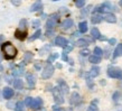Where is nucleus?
<instances>
[{
  "label": "nucleus",
  "mask_w": 122,
  "mask_h": 111,
  "mask_svg": "<svg viewBox=\"0 0 122 111\" xmlns=\"http://www.w3.org/2000/svg\"><path fill=\"white\" fill-rule=\"evenodd\" d=\"M1 49H2V53L5 54V57L7 59H12L15 58L16 55H17V48L14 46V45L7 42V43H2L1 45Z\"/></svg>",
  "instance_id": "f257e3e1"
},
{
  "label": "nucleus",
  "mask_w": 122,
  "mask_h": 111,
  "mask_svg": "<svg viewBox=\"0 0 122 111\" xmlns=\"http://www.w3.org/2000/svg\"><path fill=\"white\" fill-rule=\"evenodd\" d=\"M59 20V16L57 14H53V15L49 16V18L47 19L46 21V29H54L57 24H58Z\"/></svg>",
  "instance_id": "f03ea898"
},
{
  "label": "nucleus",
  "mask_w": 122,
  "mask_h": 111,
  "mask_svg": "<svg viewBox=\"0 0 122 111\" xmlns=\"http://www.w3.org/2000/svg\"><path fill=\"white\" fill-rule=\"evenodd\" d=\"M107 75L112 79H122V70L115 66H110L107 69Z\"/></svg>",
  "instance_id": "7ed1b4c3"
},
{
  "label": "nucleus",
  "mask_w": 122,
  "mask_h": 111,
  "mask_svg": "<svg viewBox=\"0 0 122 111\" xmlns=\"http://www.w3.org/2000/svg\"><path fill=\"white\" fill-rule=\"evenodd\" d=\"M54 70H55V67L52 65V63H47L46 64V66L44 67L43 72H41V78L44 79V80L49 79L53 74H54Z\"/></svg>",
  "instance_id": "20e7f679"
},
{
  "label": "nucleus",
  "mask_w": 122,
  "mask_h": 111,
  "mask_svg": "<svg viewBox=\"0 0 122 111\" xmlns=\"http://www.w3.org/2000/svg\"><path fill=\"white\" fill-rule=\"evenodd\" d=\"M53 94H54V100H55L56 103H58V104L64 103L63 93H62L61 91H59L58 86H56V88H54V90H53Z\"/></svg>",
  "instance_id": "39448f33"
},
{
  "label": "nucleus",
  "mask_w": 122,
  "mask_h": 111,
  "mask_svg": "<svg viewBox=\"0 0 122 111\" xmlns=\"http://www.w3.org/2000/svg\"><path fill=\"white\" fill-rule=\"evenodd\" d=\"M54 44H55L56 46H58V47H63L64 48L67 44H68V41L63 36H57L55 38V41H54Z\"/></svg>",
  "instance_id": "423d86ee"
},
{
  "label": "nucleus",
  "mask_w": 122,
  "mask_h": 111,
  "mask_svg": "<svg viewBox=\"0 0 122 111\" xmlns=\"http://www.w3.org/2000/svg\"><path fill=\"white\" fill-rule=\"evenodd\" d=\"M41 107H43V100H41V98L33 99V102H31V104H30V108H31L34 111L39 110Z\"/></svg>",
  "instance_id": "0eeeda50"
},
{
  "label": "nucleus",
  "mask_w": 122,
  "mask_h": 111,
  "mask_svg": "<svg viewBox=\"0 0 122 111\" xmlns=\"http://www.w3.org/2000/svg\"><path fill=\"white\" fill-rule=\"evenodd\" d=\"M102 19L105 20L107 22H110V24H114L117 22V17H115L114 14H112V12H107L104 16H102Z\"/></svg>",
  "instance_id": "6e6552de"
},
{
  "label": "nucleus",
  "mask_w": 122,
  "mask_h": 111,
  "mask_svg": "<svg viewBox=\"0 0 122 111\" xmlns=\"http://www.w3.org/2000/svg\"><path fill=\"white\" fill-rule=\"evenodd\" d=\"M26 79H27L28 86H29L30 89H34V88H35V84H36V78H35V75L31 73H27Z\"/></svg>",
  "instance_id": "1a4fd4ad"
},
{
  "label": "nucleus",
  "mask_w": 122,
  "mask_h": 111,
  "mask_svg": "<svg viewBox=\"0 0 122 111\" xmlns=\"http://www.w3.org/2000/svg\"><path fill=\"white\" fill-rule=\"evenodd\" d=\"M58 89H59L61 92L63 93V94H67L68 91H70L67 83L65 81H63V80H58Z\"/></svg>",
  "instance_id": "9d476101"
},
{
  "label": "nucleus",
  "mask_w": 122,
  "mask_h": 111,
  "mask_svg": "<svg viewBox=\"0 0 122 111\" xmlns=\"http://www.w3.org/2000/svg\"><path fill=\"white\" fill-rule=\"evenodd\" d=\"M15 37L19 41H24V39H26L27 37V32L22 29H17L15 33Z\"/></svg>",
  "instance_id": "9b49d317"
},
{
  "label": "nucleus",
  "mask_w": 122,
  "mask_h": 111,
  "mask_svg": "<svg viewBox=\"0 0 122 111\" xmlns=\"http://www.w3.org/2000/svg\"><path fill=\"white\" fill-rule=\"evenodd\" d=\"M2 95H4L5 99H7V100H9V99H11L12 96H14V90L10 89V88H5L4 90H2Z\"/></svg>",
  "instance_id": "f8f14e48"
},
{
  "label": "nucleus",
  "mask_w": 122,
  "mask_h": 111,
  "mask_svg": "<svg viewBox=\"0 0 122 111\" xmlns=\"http://www.w3.org/2000/svg\"><path fill=\"white\" fill-rule=\"evenodd\" d=\"M73 26H74V21H73V19H71V18H66L62 22V28L63 29H70Z\"/></svg>",
  "instance_id": "ddd939ff"
},
{
  "label": "nucleus",
  "mask_w": 122,
  "mask_h": 111,
  "mask_svg": "<svg viewBox=\"0 0 122 111\" xmlns=\"http://www.w3.org/2000/svg\"><path fill=\"white\" fill-rule=\"evenodd\" d=\"M41 8H43V2H41V0H37V1L34 2L33 6L30 7V11H31V12H35V11L41 10Z\"/></svg>",
  "instance_id": "4468645a"
},
{
  "label": "nucleus",
  "mask_w": 122,
  "mask_h": 111,
  "mask_svg": "<svg viewBox=\"0 0 122 111\" xmlns=\"http://www.w3.org/2000/svg\"><path fill=\"white\" fill-rule=\"evenodd\" d=\"M91 21L92 24H100L102 21V15L101 14H93V16L91 17Z\"/></svg>",
  "instance_id": "2eb2a0df"
},
{
  "label": "nucleus",
  "mask_w": 122,
  "mask_h": 111,
  "mask_svg": "<svg viewBox=\"0 0 122 111\" xmlns=\"http://www.w3.org/2000/svg\"><path fill=\"white\" fill-rule=\"evenodd\" d=\"M101 36V33H100V30L97 29L96 27H93L92 29H91V37H92L93 39L95 41V39H99Z\"/></svg>",
  "instance_id": "dca6fc26"
},
{
  "label": "nucleus",
  "mask_w": 122,
  "mask_h": 111,
  "mask_svg": "<svg viewBox=\"0 0 122 111\" xmlns=\"http://www.w3.org/2000/svg\"><path fill=\"white\" fill-rule=\"evenodd\" d=\"M75 44H76V46H78V47H86V46L90 44V42L87 41V39H85V38H80V39L76 41Z\"/></svg>",
  "instance_id": "f3484780"
},
{
  "label": "nucleus",
  "mask_w": 122,
  "mask_h": 111,
  "mask_svg": "<svg viewBox=\"0 0 122 111\" xmlns=\"http://www.w3.org/2000/svg\"><path fill=\"white\" fill-rule=\"evenodd\" d=\"M119 56H122V43L118 44V46L115 47L114 52H113V58H117Z\"/></svg>",
  "instance_id": "a211bd4d"
},
{
  "label": "nucleus",
  "mask_w": 122,
  "mask_h": 111,
  "mask_svg": "<svg viewBox=\"0 0 122 111\" xmlns=\"http://www.w3.org/2000/svg\"><path fill=\"white\" fill-rule=\"evenodd\" d=\"M81 101V96H80V94L76 92L72 93V98H71V103L72 104H77L78 102Z\"/></svg>",
  "instance_id": "6ab92c4d"
},
{
  "label": "nucleus",
  "mask_w": 122,
  "mask_h": 111,
  "mask_svg": "<svg viewBox=\"0 0 122 111\" xmlns=\"http://www.w3.org/2000/svg\"><path fill=\"white\" fill-rule=\"evenodd\" d=\"M24 65H25V63H21L19 65V69L12 71V75H15V76H20V75H22V74H24Z\"/></svg>",
  "instance_id": "aec40b11"
},
{
  "label": "nucleus",
  "mask_w": 122,
  "mask_h": 111,
  "mask_svg": "<svg viewBox=\"0 0 122 111\" xmlns=\"http://www.w3.org/2000/svg\"><path fill=\"white\" fill-rule=\"evenodd\" d=\"M90 75H91V78H96L99 74H100V67L99 66H92V69H91V71H90Z\"/></svg>",
  "instance_id": "412c9836"
},
{
  "label": "nucleus",
  "mask_w": 122,
  "mask_h": 111,
  "mask_svg": "<svg viewBox=\"0 0 122 111\" xmlns=\"http://www.w3.org/2000/svg\"><path fill=\"white\" fill-rule=\"evenodd\" d=\"M78 30H80V33L82 34H85L87 32V22L86 21H82L78 24Z\"/></svg>",
  "instance_id": "4be33fe9"
},
{
  "label": "nucleus",
  "mask_w": 122,
  "mask_h": 111,
  "mask_svg": "<svg viewBox=\"0 0 122 111\" xmlns=\"http://www.w3.org/2000/svg\"><path fill=\"white\" fill-rule=\"evenodd\" d=\"M14 88L17 90H22L24 89V83H22V80L20 79H16L14 81Z\"/></svg>",
  "instance_id": "5701e85b"
},
{
  "label": "nucleus",
  "mask_w": 122,
  "mask_h": 111,
  "mask_svg": "<svg viewBox=\"0 0 122 111\" xmlns=\"http://www.w3.org/2000/svg\"><path fill=\"white\" fill-rule=\"evenodd\" d=\"M89 61H90V63H92V64H94V65H95V64H99L101 62V57H100V56H96V55H94V54H93V55H91L89 57Z\"/></svg>",
  "instance_id": "b1692460"
},
{
  "label": "nucleus",
  "mask_w": 122,
  "mask_h": 111,
  "mask_svg": "<svg viewBox=\"0 0 122 111\" xmlns=\"http://www.w3.org/2000/svg\"><path fill=\"white\" fill-rule=\"evenodd\" d=\"M34 55H33V53H30V52H26L25 53V55H24V63L27 64V63H29V62H31V59H33Z\"/></svg>",
  "instance_id": "393cba45"
},
{
  "label": "nucleus",
  "mask_w": 122,
  "mask_h": 111,
  "mask_svg": "<svg viewBox=\"0 0 122 111\" xmlns=\"http://www.w3.org/2000/svg\"><path fill=\"white\" fill-rule=\"evenodd\" d=\"M41 35V29H37L36 30V33L34 34L33 36H30L29 37V41H35V39H37V38H39Z\"/></svg>",
  "instance_id": "a878e982"
},
{
  "label": "nucleus",
  "mask_w": 122,
  "mask_h": 111,
  "mask_svg": "<svg viewBox=\"0 0 122 111\" xmlns=\"http://www.w3.org/2000/svg\"><path fill=\"white\" fill-rule=\"evenodd\" d=\"M15 106H16V107H15V110L16 111H22V110H24V102H21V101H18Z\"/></svg>",
  "instance_id": "bb28decb"
},
{
  "label": "nucleus",
  "mask_w": 122,
  "mask_h": 111,
  "mask_svg": "<svg viewBox=\"0 0 122 111\" xmlns=\"http://www.w3.org/2000/svg\"><path fill=\"white\" fill-rule=\"evenodd\" d=\"M56 58H58V54L57 53H53L52 55L48 57V59H47V63H52V62H54Z\"/></svg>",
  "instance_id": "cd10ccee"
},
{
  "label": "nucleus",
  "mask_w": 122,
  "mask_h": 111,
  "mask_svg": "<svg viewBox=\"0 0 122 111\" xmlns=\"http://www.w3.org/2000/svg\"><path fill=\"white\" fill-rule=\"evenodd\" d=\"M120 98H121V93L119 92V91L114 92V93H113V95H112V99H113V101H114V102H118V101L120 100Z\"/></svg>",
  "instance_id": "c85d7f7f"
},
{
  "label": "nucleus",
  "mask_w": 122,
  "mask_h": 111,
  "mask_svg": "<svg viewBox=\"0 0 122 111\" xmlns=\"http://www.w3.org/2000/svg\"><path fill=\"white\" fill-rule=\"evenodd\" d=\"M91 6H89V7H86L85 9H83L82 10V12H81V16H82V18H84V16H87L89 15V12H90V10H91Z\"/></svg>",
  "instance_id": "c756f323"
},
{
  "label": "nucleus",
  "mask_w": 122,
  "mask_h": 111,
  "mask_svg": "<svg viewBox=\"0 0 122 111\" xmlns=\"http://www.w3.org/2000/svg\"><path fill=\"white\" fill-rule=\"evenodd\" d=\"M75 6L77 8H83L85 6V0H75Z\"/></svg>",
  "instance_id": "7c9ffc66"
},
{
  "label": "nucleus",
  "mask_w": 122,
  "mask_h": 111,
  "mask_svg": "<svg viewBox=\"0 0 122 111\" xmlns=\"http://www.w3.org/2000/svg\"><path fill=\"white\" fill-rule=\"evenodd\" d=\"M27 27V20L26 19H21L19 21V29H25Z\"/></svg>",
  "instance_id": "2f4dec72"
},
{
  "label": "nucleus",
  "mask_w": 122,
  "mask_h": 111,
  "mask_svg": "<svg viewBox=\"0 0 122 111\" xmlns=\"http://www.w3.org/2000/svg\"><path fill=\"white\" fill-rule=\"evenodd\" d=\"M93 53H94V55L100 56V57H101V55H103V51H102L100 47H95L94 51H93Z\"/></svg>",
  "instance_id": "473e14b6"
},
{
  "label": "nucleus",
  "mask_w": 122,
  "mask_h": 111,
  "mask_svg": "<svg viewBox=\"0 0 122 111\" xmlns=\"http://www.w3.org/2000/svg\"><path fill=\"white\" fill-rule=\"evenodd\" d=\"M86 82H87V85H89L90 89H92L93 88V83H92V80H91V75L89 73L86 74Z\"/></svg>",
  "instance_id": "72a5a7b5"
},
{
  "label": "nucleus",
  "mask_w": 122,
  "mask_h": 111,
  "mask_svg": "<svg viewBox=\"0 0 122 111\" xmlns=\"http://www.w3.org/2000/svg\"><path fill=\"white\" fill-rule=\"evenodd\" d=\"M31 26H33L34 28H39V26H41V20H38V19L33 20V22H31Z\"/></svg>",
  "instance_id": "f704fd0d"
},
{
  "label": "nucleus",
  "mask_w": 122,
  "mask_h": 111,
  "mask_svg": "<svg viewBox=\"0 0 122 111\" xmlns=\"http://www.w3.org/2000/svg\"><path fill=\"white\" fill-rule=\"evenodd\" d=\"M31 102H33V98H30V96H27L26 100H25V102H24V104H26L27 107H30Z\"/></svg>",
  "instance_id": "c9c22d12"
},
{
  "label": "nucleus",
  "mask_w": 122,
  "mask_h": 111,
  "mask_svg": "<svg viewBox=\"0 0 122 111\" xmlns=\"http://www.w3.org/2000/svg\"><path fill=\"white\" fill-rule=\"evenodd\" d=\"M87 111H99V109H97V107H96L95 104L92 103L89 108H87Z\"/></svg>",
  "instance_id": "e433bc0d"
},
{
  "label": "nucleus",
  "mask_w": 122,
  "mask_h": 111,
  "mask_svg": "<svg viewBox=\"0 0 122 111\" xmlns=\"http://www.w3.org/2000/svg\"><path fill=\"white\" fill-rule=\"evenodd\" d=\"M80 53H81V55H82V56H87V55L90 54V51L87 49V48H84V49H82V51H81Z\"/></svg>",
  "instance_id": "4c0bfd02"
},
{
  "label": "nucleus",
  "mask_w": 122,
  "mask_h": 111,
  "mask_svg": "<svg viewBox=\"0 0 122 111\" xmlns=\"http://www.w3.org/2000/svg\"><path fill=\"white\" fill-rule=\"evenodd\" d=\"M72 49H73V46H71V45L67 44L66 46L64 47V52H65V53H68V52H71Z\"/></svg>",
  "instance_id": "58836bf2"
},
{
  "label": "nucleus",
  "mask_w": 122,
  "mask_h": 111,
  "mask_svg": "<svg viewBox=\"0 0 122 111\" xmlns=\"http://www.w3.org/2000/svg\"><path fill=\"white\" fill-rule=\"evenodd\" d=\"M62 58H63V61H65V62H67V61H68V57H67V53L63 52V55H62Z\"/></svg>",
  "instance_id": "ea45409f"
},
{
  "label": "nucleus",
  "mask_w": 122,
  "mask_h": 111,
  "mask_svg": "<svg viewBox=\"0 0 122 111\" xmlns=\"http://www.w3.org/2000/svg\"><path fill=\"white\" fill-rule=\"evenodd\" d=\"M109 43H110V45H115L117 39H115V38H111V39H109Z\"/></svg>",
  "instance_id": "a19ab883"
},
{
  "label": "nucleus",
  "mask_w": 122,
  "mask_h": 111,
  "mask_svg": "<svg viewBox=\"0 0 122 111\" xmlns=\"http://www.w3.org/2000/svg\"><path fill=\"white\" fill-rule=\"evenodd\" d=\"M11 2L15 5V6H19V4H20V1H19V0H11Z\"/></svg>",
  "instance_id": "79ce46f5"
},
{
  "label": "nucleus",
  "mask_w": 122,
  "mask_h": 111,
  "mask_svg": "<svg viewBox=\"0 0 122 111\" xmlns=\"http://www.w3.org/2000/svg\"><path fill=\"white\" fill-rule=\"evenodd\" d=\"M41 64H39V63H36V64H35V69H36V70H38V71H39V70H41Z\"/></svg>",
  "instance_id": "37998d69"
},
{
  "label": "nucleus",
  "mask_w": 122,
  "mask_h": 111,
  "mask_svg": "<svg viewBox=\"0 0 122 111\" xmlns=\"http://www.w3.org/2000/svg\"><path fill=\"white\" fill-rule=\"evenodd\" d=\"M4 39H5L4 35H0V46H1V44L4 43Z\"/></svg>",
  "instance_id": "c03bdc74"
},
{
  "label": "nucleus",
  "mask_w": 122,
  "mask_h": 111,
  "mask_svg": "<svg viewBox=\"0 0 122 111\" xmlns=\"http://www.w3.org/2000/svg\"><path fill=\"white\" fill-rule=\"evenodd\" d=\"M54 111H65L63 108H54Z\"/></svg>",
  "instance_id": "a18cd8bd"
},
{
  "label": "nucleus",
  "mask_w": 122,
  "mask_h": 111,
  "mask_svg": "<svg viewBox=\"0 0 122 111\" xmlns=\"http://www.w3.org/2000/svg\"><path fill=\"white\" fill-rule=\"evenodd\" d=\"M119 5H120V6L122 7V0H120V1H119Z\"/></svg>",
  "instance_id": "49530a36"
},
{
  "label": "nucleus",
  "mask_w": 122,
  "mask_h": 111,
  "mask_svg": "<svg viewBox=\"0 0 122 111\" xmlns=\"http://www.w3.org/2000/svg\"><path fill=\"white\" fill-rule=\"evenodd\" d=\"M1 59H2V56H1V54H0V63H1Z\"/></svg>",
  "instance_id": "de8ad7c7"
},
{
  "label": "nucleus",
  "mask_w": 122,
  "mask_h": 111,
  "mask_svg": "<svg viewBox=\"0 0 122 111\" xmlns=\"http://www.w3.org/2000/svg\"><path fill=\"white\" fill-rule=\"evenodd\" d=\"M4 70V69H2V66H1V65H0V71H2Z\"/></svg>",
  "instance_id": "09e8293b"
},
{
  "label": "nucleus",
  "mask_w": 122,
  "mask_h": 111,
  "mask_svg": "<svg viewBox=\"0 0 122 111\" xmlns=\"http://www.w3.org/2000/svg\"><path fill=\"white\" fill-rule=\"evenodd\" d=\"M53 1H58V0H53Z\"/></svg>",
  "instance_id": "8fccbe9b"
}]
</instances>
